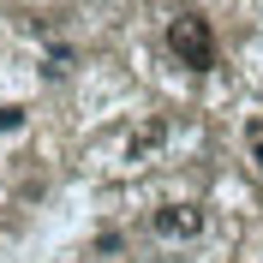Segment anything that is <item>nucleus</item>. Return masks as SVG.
Instances as JSON below:
<instances>
[{
    "label": "nucleus",
    "mask_w": 263,
    "mask_h": 263,
    "mask_svg": "<svg viewBox=\"0 0 263 263\" xmlns=\"http://www.w3.org/2000/svg\"><path fill=\"white\" fill-rule=\"evenodd\" d=\"M167 48H174L180 66H192V72H210L215 66V36H210V24L192 18V12H180L174 24H167Z\"/></svg>",
    "instance_id": "f257e3e1"
},
{
    "label": "nucleus",
    "mask_w": 263,
    "mask_h": 263,
    "mask_svg": "<svg viewBox=\"0 0 263 263\" xmlns=\"http://www.w3.org/2000/svg\"><path fill=\"white\" fill-rule=\"evenodd\" d=\"M149 228L162 233V239H197L203 233V210L197 203H162V210L149 215Z\"/></svg>",
    "instance_id": "f03ea898"
}]
</instances>
